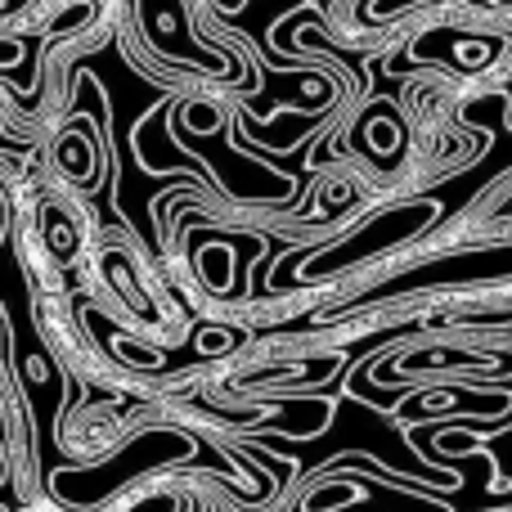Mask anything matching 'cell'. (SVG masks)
Instances as JSON below:
<instances>
[]
</instances>
